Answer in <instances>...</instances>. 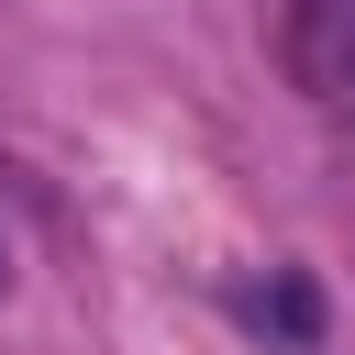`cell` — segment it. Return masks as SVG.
<instances>
[{"mask_svg": "<svg viewBox=\"0 0 355 355\" xmlns=\"http://www.w3.org/2000/svg\"><path fill=\"white\" fill-rule=\"evenodd\" d=\"M255 33L300 100H322V111L355 100V0H255Z\"/></svg>", "mask_w": 355, "mask_h": 355, "instance_id": "obj_1", "label": "cell"}, {"mask_svg": "<svg viewBox=\"0 0 355 355\" xmlns=\"http://www.w3.org/2000/svg\"><path fill=\"white\" fill-rule=\"evenodd\" d=\"M233 322H255L277 344H322V288L311 277H255V288H233Z\"/></svg>", "mask_w": 355, "mask_h": 355, "instance_id": "obj_2", "label": "cell"}, {"mask_svg": "<svg viewBox=\"0 0 355 355\" xmlns=\"http://www.w3.org/2000/svg\"><path fill=\"white\" fill-rule=\"evenodd\" d=\"M0 288H11V233H0Z\"/></svg>", "mask_w": 355, "mask_h": 355, "instance_id": "obj_3", "label": "cell"}]
</instances>
